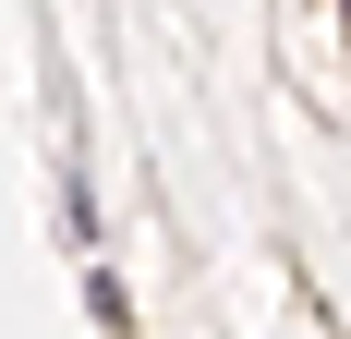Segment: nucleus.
I'll return each mask as SVG.
<instances>
[{"instance_id": "nucleus-1", "label": "nucleus", "mask_w": 351, "mask_h": 339, "mask_svg": "<svg viewBox=\"0 0 351 339\" xmlns=\"http://www.w3.org/2000/svg\"><path fill=\"white\" fill-rule=\"evenodd\" d=\"M339 12H351V0H339Z\"/></svg>"}]
</instances>
